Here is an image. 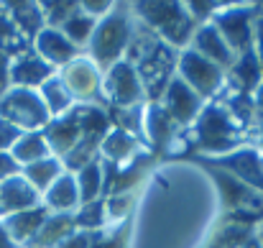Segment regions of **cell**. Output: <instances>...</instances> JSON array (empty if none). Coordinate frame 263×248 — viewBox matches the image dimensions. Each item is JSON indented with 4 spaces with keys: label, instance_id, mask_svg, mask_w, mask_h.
<instances>
[{
    "label": "cell",
    "instance_id": "obj_9",
    "mask_svg": "<svg viewBox=\"0 0 263 248\" xmlns=\"http://www.w3.org/2000/svg\"><path fill=\"white\" fill-rule=\"evenodd\" d=\"M102 95L112 108H133L146 102V92L141 87L138 72L130 62L120 59L107 72H102Z\"/></svg>",
    "mask_w": 263,
    "mask_h": 248
},
{
    "label": "cell",
    "instance_id": "obj_17",
    "mask_svg": "<svg viewBox=\"0 0 263 248\" xmlns=\"http://www.w3.org/2000/svg\"><path fill=\"white\" fill-rule=\"evenodd\" d=\"M33 51L46 62V64H51L54 69L57 67H67L69 62H74L77 57H80V49L59 31V28H44L36 39H33Z\"/></svg>",
    "mask_w": 263,
    "mask_h": 248
},
{
    "label": "cell",
    "instance_id": "obj_28",
    "mask_svg": "<svg viewBox=\"0 0 263 248\" xmlns=\"http://www.w3.org/2000/svg\"><path fill=\"white\" fill-rule=\"evenodd\" d=\"M21 174L26 176V182H28L39 194H44V192L64 174V164H62L59 156H46V159H41V162H36V164L23 166Z\"/></svg>",
    "mask_w": 263,
    "mask_h": 248
},
{
    "label": "cell",
    "instance_id": "obj_30",
    "mask_svg": "<svg viewBox=\"0 0 263 248\" xmlns=\"http://www.w3.org/2000/svg\"><path fill=\"white\" fill-rule=\"evenodd\" d=\"M105 110H107V115H110L112 128L125 131V133H130L133 138H138L141 144H146V133H143L146 102H143V105H133V108H112V105H107Z\"/></svg>",
    "mask_w": 263,
    "mask_h": 248
},
{
    "label": "cell",
    "instance_id": "obj_11",
    "mask_svg": "<svg viewBox=\"0 0 263 248\" xmlns=\"http://www.w3.org/2000/svg\"><path fill=\"white\" fill-rule=\"evenodd\" d=\"M179 126L172 120V115L161 108V102H146L143 113V133L146 144L151 146L154 156H172L179 141Z\"/></svg>",
    "mask_w": 263,
    "mask_h": 248
},
{
    "label": "cell",
    "instance_id": "obj_29",
    "mask_svg": "<svg viewBox=\"0 0 263 248\" xmlns=\"http://www.w3.org/2000/svg\"><path fill=\"white\" fill-rule=\"evenodd\" d=\"M39 95H41V100H44V105H46V110H49L51 118L64 115L67 110H72V108L77 105L74 95L67 90V84L62 82L59 75H54L51 80H46V82L41 84V87H39Z\"/></svg>",
    "mask_w": 263,
    "mask_h": 248
},
{
    "label": "cell",
    "instance_id": "obj_6",
    "mask_svg": "<svg viewBox=\"0 0 263 248\" xmlns=\"http://www.w3.org/2000/svg\"><path fill=\"white\" fill-rule=\"evenodd\" d=\"M0 118L13 123L18 131H44L46 123L51 120L39 90H23V87H10L0 97Z\"/></svg>",
    "mask_w": 263,
    "mask_h": 248
},
{
    "label": "cell",
    "instance_id": "obj_25",
    "mask_svg": "<svg viewBox=\"0 0 263 248\" xmlns=\"http://www.w3.org/2000/svg\"><path fill=\"white\" fill-rule=\"evenodd\" d=\"M5 13L10 15V21L15 23V28L33 44V39L46 28V21H44V10H41V3H8L3 5Z\"/></svg>",
    "mask_w": 263,
    "mask_h": 248
},
{
    "label": "cell",
    "instance_id": "obj_36",
    "mask_svg": "<svg viewBox=\"0 0 263 248\" xmlns=\"http://www.w3.org/2000/svg\"><path fill=\"white\" fill-rule=\"evenodd\" d=\"M92 248H128V220L110 233L97 231L92 238Z\"/></svg>",
    "mask_w": 263,
    "mask_h": 248
},
{
    "label": "cell",
    "instance_id": "obj_38",
    "mask_svg": "<svg viewBox=\"0 0 263 248\" xmlns=\"http://www.w3.org/2000/svg\"><path fill=\"white\" fill-rule=\"evenodd\" d=\"M95 233H97V231H95ZM95 233H89V231H74L69 238H64L57 248H92Z\"/></svg>",
    "mask_w": 263,
    "mask_h": 248
},
{
    "label": "cell",
    "instance_id": "obj_33",
    "mask_svg": "<svg viewBox=\"0 0 263 248\" xmlns=\"http://www.w3.org/2000/svg\"><path fill=\"white\" fill-rule=\"evenodd\" d=\"M74 176H77V189H80L82 202H92V200L102 197V162L100 159L82 166Z\"/></svg>",
    "mask_w": 263,
    "mask_h": 248
},
{
    "label": "cell",
    "instance_id": "obj_19",
    "mask_svg": "<svg viewBox=\"0 0 263 248\" xmlns=\"http://www.w3.org/2000/svg\"><path fill=\"white\" fill-rule=\"evenodd\" d=\"M263 82V72L261 64H258V57L256 51H243L235 57V62L230 64V69L225 72V90H233V92H246V95H253L256 87Z\"/></svg>",
    "mask_w": 263,
    "mask_h": 248
},
{
    "label": "cell",
    "instance_id": "obj_47",
    "mask_svg": "<svg viewBox=\"0 0 263 248\" xmlns=\"http://www.w3.org/2000/svg\"><path fill=\"white\" fill-rule=\"evenodd\" d=\"M256 236H258V238H261V241H263V223H261V225H258V231H256Z\"/></svg>",
    "mask_w": 263,
    "mask_h": 248
},
{
    "label": "cell",
    "instance_id": "obj_26",
    "mask_svg": "<svg viewBox=\"0 0 263 248\" xmlns=\"http://www.w3.org/2000/svg\"><path fill=\"white\" fill-rule=\"evenodd\" d=\"M222 92H228V95H222L220 102L225 105V110L230 113V118H233L246 133H251V131L256 128V123H258V110H256L253 95L233 92V90H225V87H222Z\"/></svg>",
    "mask_w": 263,
    "mask_h": 248
},
{
    "label": "cell",
    "instance_id": "obj_21",
    "mask_svg": "<svg viewBox=\"0 0 263 248\" xmlns=\"http://www.w3.org/2000/svg\"><path fill=\"white\" fill-rule=\"evenodd\" d=\"M46 218H49V210L44 205H39V207H31V210H23V212L5 215L3 218V225H5V231L10 233V238L18 246L28 248L31 241L36 238V233L41 231V225L46 223Z\"/></svg>",
    "mask_w": 263,
    "mask_h": 248
},
{
    "label": "cell",
    "instance_id": "obj_12",
    "mask_svg": "<svg viewBox=\"0 0 263 248\" xmlns=\"http://www.w3.org/2000/svg\"><path fill=\"white\" fill-rule=\"evenodd\" d=\"M199 159L235 174L240 182H246L248 187H253L256 192L263 194V154L256 146H240V149H235V151H230L225 156H212V159L199 156Z\"/></svg>",
    "mask_w": 263,
    "mask_h": 248
},
{
    "label": "cell",
    "instance_id": "obj_18",
    "mask_svg": "<svg viewBox=\"0 0 263 248\" xmlns=\"http://www.w3.org/2000/svg\"><path fill=\"white\" fill-rule=\"evenodd\" d=\"M41 205V194L26 182L23 174L8 176L5 182H0V215H13V212H23L31 207Z\"/></svg>",
    "mask_w": 263,
    "mask_h": 248
},
{
    "label": "cell",
    "instance_id": "obj_4",
    "mask_svg": "<svg viewBox=\"0 0 263 248\" xmlns=\"http://www.w3.org/2000/svg\"><path fill=\"white\" fill-rule=\"evenodd\" d=\"M133 15L138 23H143L148 31H154L164 44L172 49H189V41L197 31V21L192 18L186 3L174 0H141L133 3Z\"/></svg>",
    "mask_w": 263,
    "mask_h": 248
},
{
    "label": "cell",
    "instance_id": "obj_34",
    "mask_svg": "<svg viewBox=\"0 0 263 248\" xmlns=\"http://www.w3.org/2000/svg\"><path fill=\"white\" fill-rule=\"evenodd\" d=\"M107 223V207H105V197L92 200V202H82L74 212V228L77 231H102Z\"/></svg>",
    "mask_w": 263,
    "mask_h": 248
},
{
    "label": "cell",
    "instance_id": "obj_20",
    "mask_svg": "<svg viewBox=\"0 0 263 248\" xmlns=\"http://www.w3.org/2000/svg\"><path fill=\"white\" fill-rule=\"evenodd\" d=\"M258 225L243 223V220H230V218H220L215 223V228L210 231L207 241L202 248H243L253 236H256Z\"/></svg>",
    "mask_w": 263,
    "mask_h": 248
},
{
    "label": "cell",
    "instance_id": "obj_35",
    "mask_svg": "<svg viewBox=\"0 0 263 248\" xmlns=\"http://www.w3.org/2000/svg\"><path fill=\"white\" fill-rule=\"evenodd\" d=\"M80 8V3L74 0H49V3H41V10H44V21L49 28H62L64 21Z\"/></svg>",
    "mask_w": 263,
    "mask_h": 248
},
{
    "label": "cell",
    "instance_id": "obj_13",
    "mask_svg": "<svg viewBox=\"0 0 263 248\" xmlns=\"http://www.w3.org/2000/svg\"><path fill=\"white\" fill-rule=\"evenodd\" d=\"M161 108L172 115V120H174L179 128H192V123L197 120V115H199L202 108H204V100L184 82V80L174 77V80L169 82V87L164 90Z\"/></svg>",
    "mask_w": 263,
    "mask_h": 248
},
{
    "label": "cell",
    "instance_id": "obj_44",
    "mask_svg": "<svg viewBox=\"0 0 263 248\" xmlns=\"http://www.w3.org/2000/svg\"><path fill=\"white\" fill-rule=\"evenodd\" d=\"M253 102H256V110H258V118L263 115V82L256 87V92H253Z\"/></svg>",
    "mask_w": 263,
    "mask_h": 248
},
{
    "label": "cell",
    "instance_id": "obj_16",
    "mask_svg": "<svg viewBox=\"0 0 263 248\" xmlns=\"http://www.w3.org/2000/svg\"><path fill=\"white\" fill-rule=\"evenodd\" d=\"M189 49H192V51H197L199 57L210 59L212 64L222 67L225 72H228V69H230V64L235 62L233 49L225 44V39L220 36V31H217L210 21L197 26V31H194L192 41H189Z\"/></svg>",
    "mask_w": 263,
    "mask_h": 248
},
{
    "label": "cell",
    "instance_id": "obj_3",
    "mask_svg": "<svg viewBox=\"0 0 263 248\" xmlns=\"http://www.w3.org/2000/svg\"><path fill=\"white\" fill-rule=\"evenodd\" d=\"M184 162L202 166L207 171V176L215 182L217 194H220V218H230V220H243L251 225H261L263 223V194L256 192L253 187H248L246 182H240L235 174L220 169V166L207 164L204 159L194 156V154H184L179 156Z\"/></svg>",
    "mask_w": 263,
    "mask_h": 248
},
{
    "label": "cell",
    "instance_id": "obj_10",
    "mask_svg": "<svg viewBox=\"0 0 263 248\" xmlns=\"http://www.w3.org/2000/svg\"><path fill=\"white\" fill-rule=\"evenodd\" d=\"M59 77H62V82L67 84V90L74 95V100L80 105H102V108H107L105 95H102V72L97 69V64L89 57H77L74 62H69L62 69Z\"/></svg>",
    "mask_w": 263,
    "mask_h": 248
},
{
    "label": "cell",
    "instance_id": "obj_43",
    "mask_svg": "<svg viewBox=\"0 0 263 248\" xmlns=\"http://www.w3.org/2000/svg\"><path fill=\"white\" fill-rule=\"evenodd\" d=\"M0 248H21L13 238H10V233L5 231V225H3V220H0Z\"/></svg>",
    "mask_w": 263,
    "mask_h": 248
},
{
    "label": "cell",
    "instance_id": "obj_15",
    "mask_svg": "<svg viewBox=\"0 0 263 248\" xmlns=\"http://www.w3.org/2000/svg\"><path fill=\"white\" fill-rule=\"evenodd\" d=\"M57 69L46 64L33 49L23 51L10 62V87H23V90H39L46 80H51Z\"/></svg>",
    "mask_w": 263,
    "mask_h": 248
},
{
    "label": "cell",
    "instance_id": "obj_23",
    "mask_svg": "<svg viewBox=\"0 0 263 248\" xmlns=\"http://www.w3.org/2000/svg\"><path fill=\"white\" fill-rule=\"evenodd\" d=\"M141 151H146L143 149V144L138 141V138H133L130 133H125V131H118V128H112L105 138H102V144H100V159H105V162H110V164H128L133 156H138Z\"/></svg>",
    "mask_w": 263,
    "mask_h": 248
},
{
    "label": "cell",
    "instance_id": "obj_31",
    "mask_svg": "<svg viewBox=\"0 0 263 248\" xmlns=\"http://www.w3.org/2000/svg\"><path fill=\"white\" fill-rule=\"evenodd\" d=\"M28 49H33V44L15 28V23L10 21L5 8H0V51L8 54L10 59H15V57H21Z\"/></svg>",
    "mask_w": 263,
    "mask_h": 248
},
{
    "label": "cell",
    "instance_id": "obj_42",
    "mask_svg": "<svg viewBox=\"0 0 263 248\" xmlns=\"http://www.w3.org/2000/svg\"><path fill=\"white\" fill-rule=\"evenodd\" d=\"M21 174V166L13 162L10 154H0V182H5L8 176H15Z\"/></svg>",
    "mask_w": 263,
    "mask_h": 248
},
{
    "label": "cell",
    "instance_id": "obj_27",
    "mask_svg": "<svg viewBox=\"0 0 263 248\" xmlns=\"http://www.w3.org/2000/svg\"><path fill=\"white\" fill-rule=\"evenodd\" d=\"M10 156H13L15 164L23 169V166L36 164V162L51 156V149H49V144H46L41 131H28V133H21V138L13 144Z\"/></svg>",
    "mask_w": 263,
    "mask_h": 248
},
{
    "label": "cell",
    "instance_id": "obj_32",
    "mask_svg": "<svg viewBox=\"0 0 263 248\" xmlns=\"http://www.w3.org/2000/svg\"><path fill=\"white\" fill-rule=\"evenodd\" d=\"M95 26H97V18H92L89 13H85L82 10V5L64 21V26L59 28L77 49L80 46H87L89 44V39H92V31H95Z\"/></svg>",
    "mask_w": 263,
    "mask_h": 248
},
{
    "label": "cell",
    "instance_id": "obj_39",
    "mask_svg": "<svg viewBox=\"0 0 263 248\" xmlns=\"http://www.w3.org/2000/svg\"><path fill=\"white\" fill-rule=\"evenodd\" d=\"M80 5H82V10H85V13H89L92 18H97V21H100V18H102V15H105L115 3H110V0H100V3H95V0H85V3H80Z\"/></svg>",
    "mask_w": 263,
    "mask_h": 248
},
{
    "label": "cell",
    "instance_id": "obj_8",
    "mask_svg": "<svg viewBox=\"0 0 263 248\" xmlns=\"http://www.w3.org/2000/svg\"><path fill=\"white\" fill-rule=\"evenodd\" d=\"M176 77L184 80L204 102L217 100V95L225 87V69L212 64L210 59L199 57L192 49L179 51V62H176Z\"/></svg>",
    "mask_w": 263,
    "mask_h": 248
},
{
    "label": "cell",
    "instance_id": "obj_14",
    "mask_svg": "<svg viewBox=\"0 0 263 248\" xmlns=\"http://www.w3.org/2000/svg\"><path fill=\"white\" fill-rule=\"evenodd\" d=\"M49 149H51V156H59L64 159L80 141L82 136V120H80V105H74L72 110H67L64 115H57L46 123V128L41 131Z\"/></svg>",
    "mask_w": 263,
    "mask_h": 248
},
{
    "label": "cell",
    "instance_id": "obj_45",
    "mask_svg": "<svg viewBox=\"0 0 263 248\" xmlns=\"http://www.w3.org/2000/svg\"><path fill=\"white\" fill-rule=\"evenodd\" d=\"M243 248H263V241L258 238V236H253V238H251V241H248Z\"/></svg>",
    "mask_w": 263,
    "mask_h": 248
},
{
    "label": "cell",
    "instance_id": "obj_41",
    "mask_svg": "<svg viewBox=\"0 0 263 248\" xmlns=\"http://www.w3.org/2000/svg\"><path fill=\"white\" fill-rule=\"evenodd\" d=\"M10 57L0 51V97L10 90Z\"/></svg>",
    "mask_w": 263,
    "mask_h": 248
},
{
    "label": "cell",
    "instance_id": "obj_48",
    "mask_svg": "<svg viewBox=\"0 0 263 248\" xmlns=\"http://www.w3.org/2000/svg\"><path fill=\"white\" fill-rule=\"evenodd\" d=\"M261 13H263V10H261Z\"/></svg>",
    "mask_w": 263,
    "mask_h": 248
},
{
    "label": "cell",
    "instance_id": "obj_22",
    "mask_svg": "<svg viewBox=\"0 0 263 248\" xmlns=\"http://www.w3.org/2000/svg\"><path fill=\"white\" fill-rule=\"evenodd\" d=\"M41 205L49 212H77V207L82 205L80 200V189H77V176L72 171H64L44 194H41Z\"/></svg>",
    "mask_w": 263,
    "mask_h": 248
},
{
    "label": "cell",
    "instance_id": "obj_24",
    "mask_svg": "<svg viewBox=\"0 0 263 248\" xmlns=\"http://www.w3.org/2000/svg\"><path fill=\"white\" fill-rule=\"evenodd\" d=\"M74 231H77L74 228V212H49L46 223L41 225V231L36 233V238L31 241L28 248H57Z\"/></svg>",
    "mask_w": 263,
    "mask_h": 248
},
{
    "label": "cell",
    "instance_id": "obj_40",
    "mask_svg": "<svg viewBox=\"0 0 263 248\" xmlns=\"http://www.w3.org/2000/svg\"><path fill=\"white\" fill-rule=\"evenodd\" d=\"M253 51L258 57V64H261V72H263V13L253 23Z\"/></svg>",
    "mask_w": 263,
    "mask_h": 248
},
{
    "label": "cell",
    "instance_id": "obj_46",
    "mask_svg": "<svg viewBox=\"0 0 263 248\" xmlns=\"http://www.w3.org/2000/svg\"><path fill=\"white\" fill-rule=\"evenodd\" d=\"M256 133H258V138H261V149H263V115L258 118V123H256V128H253Z\"/></svg>",
    "mask_w": 263,
    "mask_h": 248
},
{
    "label": "cell",
    "instance_id": "obj_7",
    "mask_svg": "<svg viewBox=\"0 0 263 248\" xmlns=\"http://www.w3.org/2000/svg\"><path fill=\"white\" fill-rule=\"evenodd\" d=\"M263 5H222L215 15H212V26L220 31V36L225 39V44L233 49V54H243L253 49V23L261 15Z\"/></svg>",
    "mask_w": 263,
    "mask_h": 248
},
{
    "label": "cell",
    "instance_id": "obj_5",
    "mask_svg": "<svg viewBox=\"0 0 263 248\" xmlns=\"http://www.w3.org/2000/svg\"><path fill=\"white\" fill-rule=\"evenodd\" d=\"M133 8L128 3H115L95 26L87 44V57L97 64L100 72H107L115 62L125 57V49L133 36Z\"/></svg>",
    "mask_w": 263,
    "mask_h": 248
},
{
    "label": "cell",
    "instance_id": "obj_1",
    "mask_svg": "<svg viewBox=\"0 0 263 248\" xmlns=\"http://www.w3.org/2000/svg\"><path fill=\"white\" fill-rule=\"evenodd\" d=\"M123 59L136 67L141 87L146 92V102H161L164 90L176 77L179 51L172 49L169 44H164L154 31H148L143 23L136 21L133 36H130V44H128Z\"/></svg>",
    "mask_w": 263,
    "mask_h": 248
},
{
    "label": "cell",
    "instance_id": "obj_37",
    "mask_svg": "<svg viewBox=\"0 0 263 248\" xmlns=\"http://www.w3.org/2000/svg\"><path fill=\"white\" fill-rule=\"evenodd\" d=\"M21 133L23 131H18L13 123H8V120L0 118V154H10V149L21 138Z\"/></svg>",
    "mask_w": 263,
    "mask_h": 248
},
{
    "label": "cell",
    "instance_id": "obj_2",
    "mask_svg": "<svg viewBox=\"0 0 263 248\" xmlns=\"http://www.w3.org/2000/svg\"><path fill=\"white\" fill-rule=\"evenodd\" d=\"M189 136V154L194 156H225L240 146H246V131L230 118L220 100L204 102L202 113L192 123Z\"/></svg>",
    "mask_w": 263,
    "mask_h": 248
}]
</instances>
